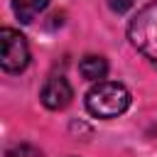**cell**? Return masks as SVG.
Here are the masks:
<instances>
[{
    "label": "cell",
    "instance_id": "5",
    "mask_svg": "<svg viewBox=\"0 0 157 157\" xmlns=\"http://www.w3.org/2000/svg\"><path fill=\"white\" fill-rule=\"evenodd\" d=\"M78 71L86 81H93V83H101V78H105L108 74V61L98 54H86L81 61H78Z\"/></svg>",
    "mask_w": 157,
    "mask_h": 157
},
{
    "label": "cell",
    "instance_id": "4",
    "mask_svg": "<svg viewBox=\"0 0 157 157\" xmlns=\"http://www.w3.org/2000/svg\"><path fill=\"white\" fill-rule=\"evenodd\" d=\"M42 103L49 108V110H61L71 103L74 98V88L71 83L64 78V76H52L44 86H42V93H39Z\"/></svg>",
    "mask_w": 157,
    "mask_h": 157
},
{
    "label": "cell",
    "instance_id": "8",
    "mask_svg": "<svg viewBox=\"0 0 157 157\" xmlns=\"http://www.w3.org/2000/svg\"><path fill=\"white\" fill-rule=\"evenodd\" d=\"M132 2H135V0H108V7H110L113 12H118V15H123V12H128V10L132 7Z\"/></svg>",
    "mask_w": 157,
    "mask_h": 157
},
{
    "label": "cell",
    "instance_id": "7",
    "mask_svg": "<svg viewBox=\"0 0 157 157\" xmlns=\"http://www.w3.org/2000/svg\"><path fill=\"white\" fill-rule=\"evenodd\" d=\"M7 157H44L34 145H27V142H20V145H12L7 150Z\"/></svg>",
    "mask_w": 157,
    "mask_h": 157
},
{
    "label": "cell",
    "instance_id": "3",
    "mask_svg": "<svg viewBox=\"0 0 157 157\" xmlns=\"http://www.w3.org/2000/svg\"><path fill=\"white\" fill-rule=\"evenodd\" d=\"M0 44H2V52H0V64L7 74H20L27 69L29 64V47H27V39L17 32V29H10V27H2L0 29Z\"/></svg>",
    "mask_w": 157,
    "mask_h": 157
},
{
    "label": "cell",
    "instance_id": "1",
    "mask_svg": "<svg viewBox=\"0 0 157 157\" xmlns=\"http://www.w3.org/2000/svg\"><path fill=\"white\" fill-rule=\"evenodd\" d=\"M130 91L118 81H101L86 93V110L93 118H118L130 108Z\"/></svg>",
    "mask_w": 157,
    "mask_h": 157
},
{
    "label": "cell",
    "instance_id": "2",
    "mask_svg": "<svg viewBox=\"0 0 157 157\" xmlns=\"http://www.w3.org/2000/svg\"><path fill=\"white\" fill-rule=\"evenodd\" d=\"M130 44L157 69V0L147 2L128 25Z\"/></svg>",
    "mask_w": 157,
    "mask_h": 157
},
{
    "label": "cell",
    "instance_id": "6",
    "mask_svg": "<svg viewBox=\"0 0 157 157\" xmlns=\"http://www.w3.org/2000/svg\"><path fill=\"white\" fill-rule=\"evenodd\" d=\"M47 5H49V0H12V10H15L17 20L25 25L32 22Z\"/></svg>",
    "mask_w": 157,
    "mask_h": 157
}]
</instances>
